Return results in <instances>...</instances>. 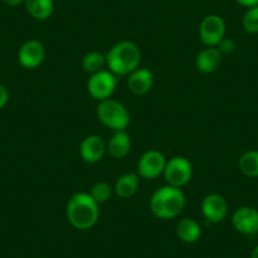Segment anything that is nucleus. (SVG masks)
<instances>
[{
    "label": "nucleus",
    "mask_w": 258,
    "mask_h": 258,
    "mask_svg": "<svg viewBox=\"0 0 258 258\" xmlns=\"http://www.w3.org/2000/svg\"><path fill=\"white\" fill-rule=\"evenodd\" d=\"M153 74L148 69L138 68L128 75L126 86L129 91L135 95H146L152 89Z\"/></svg>",
    "instance_id": "ddd939ff"
},
{
    "label": "nucleus",
    "mask_w": 258,
    "mask_h": 258,
    "mask_svg": "<svg viewBox=\"0 0 258 258\" xmlns=\"http://www.w3.org/2000/svg\"><path fill=\"white\" fill-rule=\"evenodd\" d=\"M106 153V143L100 136L91 135L83 140L80 145L81 158L86 163H98Z\"/></svg>",
    "instance_id": "f8f14e48"
},
{
    "label": "nucleus",
    "mask_w": 258,
    "mask_h": 258,
    "mask_svg": "<svg viewBox=\"0 0 258 258\" xmlns=\"http://www.w3.org/2000/svg\"><path fill=\"white\" fill-rule=\"evenodd\" d=\"M186 205V198L178 187L166 185L157 188L150 200V209L156 218L162 220L178 217Z\"/></svg>",
    "instance_id": "7ed1b4c3"
},
{
    "label": "nucleus",
    "mask_w": 258,
    "mask_h": 258,
    "mask_svg": "<svg viewBox=\"0 0 258 258\" xmlns=\"http://www.w3.org/2000/svg\"><path fill=\"white\" fill-rule=\"evenodd\" d=\"M116 89V76L111 71L103 70L93 74L88 81V93L98 101L110 99Z\"/></svg>",
    "instance_id": "423d86ee"
},
{
    "label": "nucleus",
    "mask_w": 258,
    "mask_h": 258,
    "mask_svg": "<svg viewBox=\"0 0 258 258\" xmlns=\"http://www.w3.org/2000/svg\"><path fill=\"white\" fill-rule=\"evenodd\" d=\"M106 56V68L118 76H128L140 68L142 53L135 42L121 41L109 49Z\"/></svg>",
    "instance_id": "f03ea898"
},
{
    "label": "nucleus",
    "mask_w": 258,
    "mask_h": 258,
    "mask_svg": "<svg viewBox=\"0 0 258 258\" xmlns=\"http://www.w3.org/2000/svg\"><path fill=\"white\" fill-rule=\"evenodd\" d=\"M27 12L37 21H47L54 11L53 0H24Z\"/></svg>",
    "instance_id": "a211bd4d"
},
{
    "label": "nucleus",
    "mask_w": 258,
    "mask_h": 258,
    "mask_svg": "<svg viewBox=\"0 0 258 258\" xmlns=\"http://www.w3.org/2000/svg\"><path fill=\"white\" fill-rule=\"evenodd\" d=\"M223 54L217 47H208L197 56V69L203 74H213L219 69Z\"/></svg>",
    "instance_id": "2eb2a0df"
},
{
    "label": "nucleus",
    "mask_w": 258,
    "mask_h": 258,
    "mask_svg": "<svg viewBox=\"0 0 258 258\" xmlns=\"http://www.w3.org/2000/svg\"><path fill=\"white\" fill-rule=\"evenodd\" d=\"M238 167L247 177H258V151H248L242 155Z\"/></svg>",
    "instance_id": "aec40b11"
},
{
    "label": "nucleus",
    "mask_w": 258,
    "mask_h": 258,
    "mask_svg": "<svg viewBox=\"0 0 258 258\" xmlns=\"http://www.w3.org/2000/svg\"><path fill=\"white\" fill-rule=\"evenodd\" d=\"M81 64H83V69L86 73L93 75V74L99 73V71L105 70L106 56L98 51L88 52V53L83 57Z\"/></svg>",
    "instance_id": "6ab92c4d"
},
{
    "label": "nucleus",
    "mask_w": 258,
    "mask_h": 258,
    "mask_svg": "<svg viewBox=\"0 0 258 258\" xmlns=\"http://www.w3.org/2000/svg\"><path fill=\"white\" fill-rule=\"evenodd\" d=\"M163 176L167 185L181 188L187 185L192 177V165L182 156H175L166 162Z\"/></svg>",
    "instance_id": "39448f33"
},
{
    "label": "nucleus",
    "mask_w": 258,
    "mask_h": 258,
    "mask_svg": "<svg viewBox=\"0 0 258 258\" xmlns=\"http://www.w3.org/2000/svg\"><path fill=\"white\" fill-rule=\"evenodd\" d=\"M0 2L8 7H18L24 3V0H0Z\"/></svg>",
    "instance_id": "a878e982"
},
{
    "label": "nucleus",
    "mask_w": 258,
    "mask_h": 258,
    "mask_svg": "<svg viewBox=\"0 0 258 258\" xmlns=\"http://www.w3.org/2000/svg\"><path fill=\"white\" fill-rule=\"evenodd\" d=\"M227 24L218 14H209L202 21L199 27L200 41L207 47H217L225 37Z\"/></svg>",
    "instance_id": "0eeeda50"
},
{
    "label": "nucleus",
    "mask_w": 258,
    "mask_h": 258,
    "mask_svg": "<svg viewBox=\"0 0 258 258\" xmlns=\"http://www.w3.org/2000/svg\"><path fill=\"white\" fill-rule=\"evenodd\" d=\"M9 100V93L7 90L6 86H3L0 84V109H3L4 106L8 104Z\"/></svg>",
    "instance_id": "b1692460"
},
{
    "label": "nucleus",
    "mask_w": 258,
    "mask_h": 258,
    "mask_svg": "<svg viewBox=\"0 0 258 258\" xmlns=\"http://www.w3.org/2000/svg\"><path fill=\"white\" fill-rule=\"evenodd\" d=\"M217 48L219 49L222 54H230L235 48V43L233 39L230 38H223L222 41L219 42V44L217 46Z\"/></svg>",
    "instance_id": "5701e85b"
},
{
    "label": "nucleus",
    "mask_w": 258,
    "mask_h": 258,
    "mask_svg": "<svg viewBox=\"0 0 258 258\" xmlns=\"http://www.w3.org/2000/svg\"><path fill=\"white\" fill-rule=\"evenodd\" d=\"M113 191L114 188L108 182H105V181H98V182H95L91 186L90 191H89V195L100 205L110 199Z\"/></svg>",
    "instance_id": "412c9836"
},
{
    "label": "nucleus",
    "mask_w": 258,
    "mask_h": 258,
    "mask_svg": "<svg viewBox=\"0 0 258 258\" xmlns=\"http://www.w3.org/2000/svg\"><path fill=\"white\" fill-rule=\"evenodd\" d=\"M176 233L177 237L182 240L183 243H195L202 237V228L200 224L195 219L191 218H183L176 225Z\"/></svg>",
    "instance_id": "f3484780"
},
{
    "label": "nucleus",
    "mask_w": 258,
    "mask_h": 258,
    "mask_svg": "<svg viewBox=\"0 0 258 258\" xmlns=\"http://www.w3.org/2000/svg\"><path fill=\"white\" fill-rule=\"evenodd\" d=\"M46 58V48L38 39H31L22 44L18 51V62L28 70H34L43 63Z\"/></svg>",
    "instance_id": "1a4fd4ad"
},
{
    "label": "nucleus",
    "mask_w": 258,
    "mask_h": 258,
    "mask_svg": "<svg viewBox=\"0 0 258 258\" xmlns=\"http://www.w3.org/2000/svg\"><path fill=\"white\" fill-rule=\"evenodd\" d=\"M100 205L89 195V192H76L69 199L66 217L69 223L79 230H88L98 223L100 217Z\"/></svg>",
    "instance_id": "f257e3e1"
},
{
    "label": "nucleus",
    "mask_w": 258,
    "mask_h": 258,
    "mask_svg": "<svg viewBox=\"0 0 258 258\" xmlns=\"http://www.w3.org/2000/svg\"><path fill=\"white\" fill-rule=\"evenodd\" d=\"M202 213L210 223H220L228 214V203L219 194H209L202 202Z\"/></svg>",
    "instance_id": "9d476101"
},
{
    "label": "nucleus",
    "mask_w": 258,
    "mask_h": 258,
    "mask_svg": "<svg viewBox=\"0 0 258 258\" xmlns=\"http://www.w3.org/2000/svg\"><path fill=\"white\" fill-rule=\"evenodd\" d=\"M165 155L157 150H150L142 155L137 163V175L145 180H155L163 175L166 167Z\"/></svg>",
    "instance_id": "6e6552de"
},
{
    "label": "nucleus",
    "mask_w": 258,
    "mask_h": 258,
    "mask_svg": "<svg viewBox=\"0 0 258 258\" xmlns=\"http://www.w3.org/2000/svg\"><path fill=\"white\" fill-rule=\"evenodd\" d=\"M243 28L247 33L257 34L258 33V6L248 8L242 19Z\"/></svg>",
    "instance_id": "4be33fe9"
},
{
    "label": "nucleus",
    "mask_w": 258,
    "mask_h": 258,
    "mask_svg": "<svg viewBox=\"0 0 258 258\" xmlns=\"http://www.w3.org/2000/svg\"><path fill=\"white\" fill-rule=\"evenodd\" d=\"M96 116L104 126L111 129L113 132L125 131L131 123V115L125 106L111 98L99 101Z\"/></svg>",
    "instance_id": "20e7f679"
},
{
    "label": "nucleus",
    "mask_w": 258,
    "mask_h": 258,
    "mask_svg": "<svg viewBox=\"0 0 258 258\" xmlns=\"http://www.w3.org/2000/svg\"><path fill=\"white\" fill-rule=\"evenodd\" d=\"M140 186V176L137 173H124L119 176L114 185V192L121 199L132 198Z\"/></svg>",
    "instance_id": "dca6fc26"
},
{
    "label": "nucleus",
    "mask_w": 258,
    "mask_h": 258,
    "mask_svg": "<svg viewBox=\"0 0 258 258\" xmlns=\"http://www.w3.org/2000/svg\"><path fill=\"white\" fill-rule=\"evenodd\" d=\"M250 258H258V245H255L254 249L252 250V254H250Z\"/></svg>",
    "instance_id": "bb28decb"
},
{
    "label": "nucleus",
    "mask_w": 258,
    "mask_h": 258,
    "mask_svg": "<svg viewBox=\"0 0 258 258\" xmlns=\"http://www.w3.org/2000/svg\"><path fill=\"white\" fill-rule=\"evenodd\" d=\"M239 6L245 7V8H252V7L258 6V0H235Z\"/></svg>",
    "instance_id": "393cba45"
},
{
    "label": "nucleus",
    "mask_w": 258,
    "mask_h": 258,
    "mask_svg": "<svg viewBox=\"0 0 258 258\" xmlns=\"http://www.w3.org/2000/svg\"><path fill=\"white\" fill-rule=\"evenodd\" d=\"M233 227L237 232L245 235L258 233V210L250 207H242L232 217Z\"/></svg>",
    "instance_id": "9b49d317"
},
{
    "label": "nucleus",
    "mask_w": 258,
    "mask_h": 258,
    "mask_svg": "<svg viewBox=\"0 0 258 258\" xmlns=\"http://www.w3.org/2000/svg\"><path fill=\"white\" fill-rule=\"evenodd\" d=\"M131 148H132V140L126 131L114 132L106 143V152L116 160L125 157L131 152Z\"/></svg>",
    "instance_id": "4468645a"
}]
</instances>
